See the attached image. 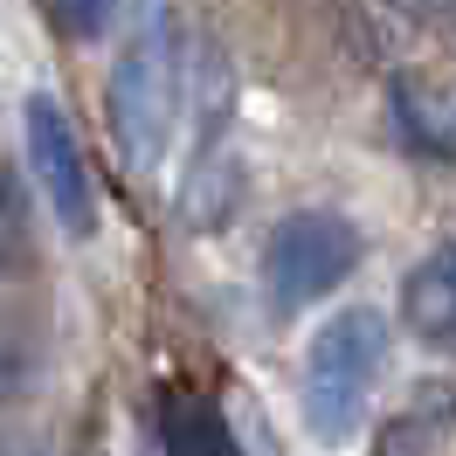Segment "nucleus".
<instances>
[{
  "mask_svg": "<svg viewBox=\"0 0 456 456\" xmlns=\"http://www.w3.org/2000/svg\"><path fill=\"white\" fill-rule=\"evenodd\" d=\"M21 242H28V228H21V200H14V180L0 173V270L21 256Z\"/></svg>",
  "mask_w": 456,
  "mask_h": 456,
  "instance_id": "obj_10",
  "label": "nucleus"
},
{
  "mask_svg": "<svg viewBox=\"0 0 456 456\" xmlns=\"http://www.w3.org/2000/svg\"><path fill=\"white\" fill-rule=\"evenodd\" d=\"M443 450V428L428 422V415H395V422L380 428V450L373 456H436Z\"/></svg>",
  "mask_w": 456,
  "mask_h": 456,
  "instance_id": "obj_8",
  "label": "nucleus"
},
{
  "mask_svg": "<svg viewBox=\"0 0 456 456\" xmlns=\"http://www.w3.org/2000/svg\"><path fill=\"white\" fill-rule=\"evenodd\" d=\"M21 132H28V167L42 180V200L56 208V222L69 235H90L97 228V194H90V167H84V145H77V125L49 90H35L21 104Z\"/></svg>",
  "mask_w": 456,
  "mask_h": 456,
  "instance_id": "obj_4",
  "label": "nucleus"
},
{
  "mask_svg": "<svg viewBox=\"0 0 456 456\" xmlns=\"http://www.w3.org/2000/svg\"><path fill=\"white\" fill-rule=\"evenodd\" d=\"M159 443H167V456H242L228 415L208 395H187V387L159 395Z\"/></svg>",
  "mask_w": 456,
  "mask_h": 456,
  "instance_id": "obj_6",
  "label": "nucleus"
},
{
  "mask_svg": "<svg viewBox=\"0 0 456 456\" xmlns=\"http://www.w3.org/2000/svg\"><path fill=\"white\" fill-rule=\"evenodd\" d=\"M401 318H408L415 339L456 346V242H443L428 263L408 270V284H401Z\"/></svg>",
  "mask_w": 456,
  "mask_h": 456,
  "instance_id": "obj_5",
  "label": "nucleus"
},
{
  "mask_svg": "<svg viewBox=\"0 0 456 456\" xmlns=\"http://www.w3.org/2000/svg\"><path fill=\"white\" fill-rule=\"evenodd\" d=\"M180 97H187L180 7L173 0H139L132 42L111 69V125H118V145L132 152V167H152L167 152L173 125H180Z\"/></svg>",
  "mask_w": 456,
  "mask_h": 456,
  "instance_id": "obj_1",
  "label": "nucleus"
},
{
  "mask_svg": "<svg viewBox=\"0 0 456 456\" xmlns=\"http://www.w3.org/2000/svg\"><path fill=\"white\" fill-rule=\"evenodd\" d=\"M111 7H118V0H49V14H56L77 42H97V35L111 28Z\"/></svg>",
  "mask_w": 456,
  "mask_h": 456,
  "instance_id": "obj_9",
  "label": "nucleus"
},
{
  "mask_svg": "<svg viewBox=\"0 0 456 456\" xmlns=\"http://www.w3.org/2000/svg\"><path fill=\"white\" fill-rule=\"evenodd\" d=\"M28 367H35V339H28V325H21L14 312H0V401L21 395Z\"/></svg>",
  "mask_w": 456,
  "mask_h": 456,
  "instance_id": "obj_7",
  "label": "nucleus"
},
{
  "mask_svg": "<svg viewBox=\"0 0 456 456\" xmlns=\"http://www.w3.org/2000/svg\"><path fill=\"white\" fill-rule=\"evenodd\" d=\"M380 367H387V318L380 312H339L332 325H318L312 353H305V422L325 443L353 436Z\"/></svg>",
  "mask_w": 456,
  "mask_h": 456,
  "instance_id": "obj_2",
  "label": "nucleus"
},
{
  "mask_svg": "<svg viewBox=\"0 0 456 456\" xmlns=\"http://www.w3.org/2000/svg\"><path fill=\"white\" fill-rule=\"evenodd\" d=\"M360 263V235L346 215L332 208H305V215H284L270 228V249H263V284H270V305L277 312H305L325 290H339Z\"/></svg>",
  "mask_w": 456,
  "mask_h": 456,
  "instance_id": "obj_3",
  "label": "nucleus"
}]
</instances>
